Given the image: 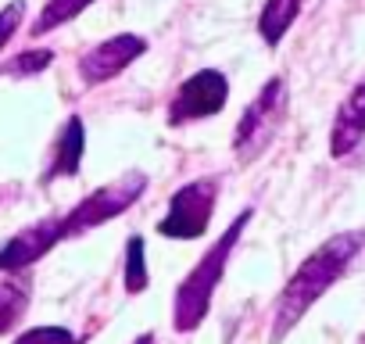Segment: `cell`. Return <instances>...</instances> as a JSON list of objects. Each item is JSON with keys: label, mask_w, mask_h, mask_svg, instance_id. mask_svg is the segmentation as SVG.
Returning a JSON list of instances; mask_svg holds the SVG:
<instances>
[{"label": "cell", "mask_w": 365, "mask_h": 344, "mask_svg": "<svg viewBox=\"0 0 365 344\" xmlns=\"http://www.w3.org/2000/svg\"><path fill=\"white\" fill-rule=\"evenodd\" d=\"M365 248V226L358 230H344V233H333L326 237L297 269L294 276L283 283L279 298L272 301V330H269V344H279L301 319L304 312L351 269V262L361 255Z\"/></svg>", "instance_id": "6da1fadb"}, {"label": "cell", "mask_w": 365, "mask_h": 344, "mask_svg": "<svg viewBox=\"0 0 365 344\" xmlns=\"http://www.w3.org/2000/svg\"><path fill=\"white\" fill-rule=\"evenodd\" d=\"M251 219H255V208H244L226 226V233L205 251V258H197V265L182 276V283L175 290V305H172V326H175V333H194L205 323V315L212 308V298H215V287H219V280H222V273L230 265V255L240 244V237H244V230H247Z\"/></svg>", "instance_id": "7a4b0ae2"}, {"label": "cell", "mask_w": 365, "mask_h": 344, "mask_svg": "<svg viewBox=\"0 0 365 344\" xmlns=\"http://www.w3.org/2000/svg\"><path fill=\"white\" fill-rule=\"evenodd\" d=\"M287 108H290V90L283 76H272L258 97L244 108L237 129H233V158L240 165H255L279 136L283 122H287Z\"/></svg>", "instance_id": "3957f363"}, {"label": "cell", "mask_w": 365, "mask_h": 344, "mask_svg": "<svg viewBox=\"0 0 365 344\" xmlns=\"http://www.w3.org/2000/svg\"><path fill=\"white\" fill-rule=\"evenodd\" d=\"M147 191V172L140 168H129L122 172L118 180L97 187L90 198H83L68 216H61V241H72V237H83L111 219H118L122 212H129Z\"/></svg>", "instance_id": "277c9868"}, {"label": "cell", "mask_w": 365, "mask_h": 344, "mask_svg": "<svg viewBox=\"0 0 365 344\" xmlns=\"http://www.w3.org/2000/svg\"><path fill=\"white\" fill-rule=\"evenodd\" d=\"M215 201H219V180L201 176L190 180L187 187H179L168 201V212L158 223V233L168 241H197L208 233L212 216H215Z\"/></svg>", "instance_id": "5b68a950"}, {"label": "cell", "mask_w": 365, "mask_h": 344, "mask_svg": "<svg viewBox=\"0 0 365 344\" xmlns=\"http://www.w3.org/2000/svg\"><path fill=\"white\" fill-rule=\"evenodd\" d=\"M230 101V79L219 69H201L194 76H187L179 83L175 97L168 101V126H187V122H201L212 118L226 108Z\"/></svg>", "instance_id": "8992f818"}, {"label": "cell", "mask_w": 365, "mask_h": 344, "mask_svg": "<svg viewBox=\"0 0 365 344\" xmlns=\"http://www.w3.org/2000/svg\"><path fill=\"white\" fill-rule=\"evenodd\" d=\"M140 54H147V40L136 36V33H118L104 44H97L93 51L83 54L79 61V76L86 86H97V83H108L115 76H122Z\"/></svg>", "instance_id": "52a82bcc"}, {"label": "cell", "mask_w": 365, "mask_h": 344, "mask_svg": "<svg viewBox=\"0 0 365 344\" xmlns=\"http://www.w3.org/2000/svg\"><path fill=\"white\" fill-rule=\"evenodd\" d=\"M58 241H61V216H47V219L33 223L29 230L15 233L4 248H0V273H22V269H29Z\"/></svg>", "instance_id": "ba28073f"}, {"label": "cell", "mask_w": 365, "mask_h": 344, "mask_svg": "<svg viewBox=\"0 0 365 344\" xmlns=\"http://www.w3.org/2000/svg\"><path fill=\"white\" fill-rule=\"evenodd\" d=\"M361 140H365V72H361V79L351 86V93L340 101V108L333 115L329 154L333 158H347Z\"/></svg>", "instance_id": "9c48e42d"}, {"label": "cell", "mask_w": 365, "mask_h": 344, "mask_svg": "<svg viewBox=\"0 0 365 344\" xmlns=\"http://www.w3.org/2000/svg\"><path fill=\"white\" fill-rule=\"evenodd\" d=\"M83 151H86V126L79 115H72L65 122V129L58 133L54 140V154L43 168V183L58 180V176H76L79 172V161H83Z\"/></svg>", "instance_id": "30bf717a"}, {"label": "cell", "mask_w": 365, "mask_h": 344, "mask_svg": "<svg viewBox=\"0 0 365 344\" xmlns=\"http://www.w3.org/2000/svg\"><path fill=\"white\" fill-rule=\"evenodd\" d=\"M301 8H304V0H265V8L258 15V36L265 40V47H279L283 44V36L297 22Z\"/></svg>", "instance_id": "8fae6325"}, {"label": "cell", "mask_w": 365, "mask_h": 344, "mask_svg": "<svg viewBox=\"0 0 365 344\" xmlns=\"http://www.w3.org/2000/svg\"><path fill=\"white\" fill-rule=\"evenodd\" d=\"M26 308H29V283L26 280H4L0 283V337L19 326Z\"/></svg>", "instance_id": "7c38bea8"}, {"label": "cell", "mask_w": 365, "mask_h": 344, "mask_svg": "<svg viewBox=\"0 0 365 344\" xmlns=\"http://www.w3.org/2000/svg\"><path fill=\"white\" fill-rule=\"evenodd\" d=\"M90 4H97V0H47V8L40 11V19L33 22V36H47L54 29H61L65 22H72L76 15H83Z\"/></svg>", "instance_id": "4fadbf2b"}, {"label": "cell", "mask_w": 365, "mask_h": 344, "mask_svg": "<svg viewBox=\"0 0 365 344\" xmlns=\"http://www.w3.org/2000/svg\"><path fill=\"white\" fill-rule=\"evenodd\" d=\"M147 244L143 237H129L125 241V290L129 294H143L147 290Z\"/></svg>", "instance_id": "5bb4252c"}, {"label": "cell", "mask_w": 365, "mask_h": 344, "mask_svg": "<svg viewBox=\"0 0 365 344\" xmlns=\"http://www.w3.org/2000/svg\"><path fill=\"white\" fill-rule=\"evenodd\" d=\"M15 344H79V337L65 326H33Z\"/></svg>", "instance_id": "9a60e30c"}, {"label": "cell", "mask_w": 365, "mask_h": 344, "mask_svg": "<svg viewBox=\"0 0 365 344\" xmlns=\"http://www.w3.org/2000/svg\"><path fill=\"white\" fill-rule=\"evenodd\" d=\"M51 58H54V51H29V54H19L4 72L8 76H36V72H43L51 65Z\"/></svg>", "instance_id": "2e32d148"}, {"label": "cell", "mask_w": 365, "mask_h": 344, "mask_svg": "<svg viewBox=\"0 0 365 344\" xmlns=\"http://www.w3.org/2000/svg\"><path fill=\"white\" fill-rule=\"evenodd\" d=\"M22 19H26V0H11V4L0 11V51L11 44V36L19 33Z\"/></svg>", "instance_id": "e0dca14e"}, {"label": "cell", "mask_w": 365, "mask_h": 344, "mask_svg": "<svg viewBox=\"0 0 365 344\" xmlns=\"http://www.w3.org/2000/svg\"><path fill=\"white\" fill-rule=\"evenodd\" d=\"M133 344H154V333H143V337H136Z\"/></svg>", "instance_id": "ac0fdd59"}]
</instances>
